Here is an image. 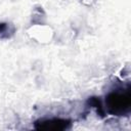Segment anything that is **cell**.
Instances as JSON below:
<instances>
[{"label": "cell", "mask_w": 131, "mask_h": 131, "mask_svg": "<svg viewBox=\"0 0 131 131\" xmlns=\"http://www.w3.org/2000/svg\"><path fill=\"white\" fill-rule=\"evenodd\" d=\"M105 104L108 113L112 115L122 116L126 114L131 104V94L129 89L108 93L105 98Z\"/></svg>", "instance_id": "6da1fadb"}, {"label": "cell", "mask_w": 131, "mask_h": 131, "mask_svg": "<svg viewBox=\"0 0 131 131\" xmlns=\"http://www.w3.org/2000/svg\"><path fill=\"white\" fill-rule=\"evenodd\" d=\"M70 122L62 119H50L36 122L35 127L40 130H63L69 128Z\"/></svg>", "instance_id": "7a4b0ae2"}]
</instances>
